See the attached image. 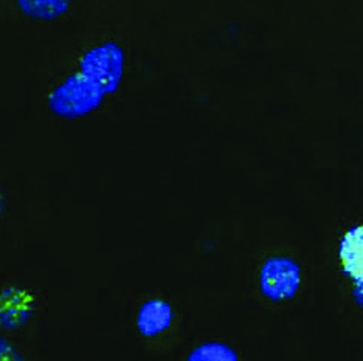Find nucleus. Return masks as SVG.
Returning <instances> with one entry per match:
<instances>
[{
  "instance_id": "4",
  "label": "nucleus",
  "mask_w": 363,
  "mask_h": 361,
  "mask_svg": "<svg viewBox=\"0 0 363 361\" xmlns=\"http://www.w3.org/2000/svg\"><path fill=\"white\" fill-rule=\"evenodd\" d=\"M35 293L22 285H8L0 290V331L19 332L36 311Z\"/></svg>"
},
{
  "instance_id": "3",
  "label": "nucleus",
  "mask_w": 363,
  "mask_h": 361,
  "mask_svg": "<svg viewBox=\"0 0 363 361\" xmlns=\"http://www.w3.org/2000/svg\"><path fill=\"white\" fill-rule=\"evenodd\" d=\"M301 285V267L287 256H272L264 260L259 273V289L270 301L292 299Z\"/></svg>"
},
{
  "instance_id": "10",
  "label": "nucleus",
  "mask_w": 363,
  "mask_h": 361,
  "mask_svg": "<svg viewBox=\"0 0 363 361\" xmlns=\"http://www.w3.org/2000/svg\"><path fill=\"white\" fill-rule=\"evenodd\" d=\"M352 294H354V299H356L357 304L363 309V282H359L354 285Z\"/></svg>"
},
{
  "instance_id": "8",
  "label": "nucleus",
  "mask_w": 363,
  "mask_h": 361,
  "mask_svg": "<svg viewBox=\"0 0 363 361\" xmlns=\"http://www.w3.org/2000/svg\"><path fill=\"white\" fill-rule=\"evenodd\" d=\"M186 361H239V355L225 343L207 341L189 352Z\"/></svg>"
},
{
  "instance_id": "6",
  "label": "nucleus",
  "mask_w": 363,
  "mask_h": 361,
  "mask_svg": "<svg viewBox=\"0 0 363 361\" xmlns=\"http://www.w3.org/2000/svg\"><path fill=\"white\" fill-rule=\"evenodd\" d=\"M340 260L345 273L354 282H363V225L351 228L340 243Z\"/></svg>"
},
{
  "instance_id": "2",
  "label": "nucleus",
  "mask_w": 363,
  "mask_h": 361,
  "mask_svg": "<svg viewBox=\"0 0 363 361\" xmlns=\"http://www.w3.org/2000/svg\"><path fill=\"white\" fill-rule=\"evenodd\" d=\"M126 53L115 40H103L79 56L77 67L84 69L101 81L107 92L115 95L120 90L125 76Z\"/></svg>"
},
{
  "instance_id": "1",
  "label": "nucleus",
  "mask_w": 363,
  "mask_h": 361,
  "mask_svg": "<svg viewBox=\"0 0 363 361\" xmlns=\"http://www.w3.org/2000/svg\"><path fill=\"white\" fill-rule=\"evenodd\" d=\"M109 96L100 79L77 67L52 87L47 95V105L56 118L77 121L100 110Z\"/></svg>"
},
{
  "instance_id": "5",
  "label": "nucleus",
  "mask_w": 363,
  "mask_h": 361,
  "mask_svg": "<svg viewBox=\"0 0 363 361\" xmlns=\"http://www.w3.org/2000/svg\"><path fill=\"white\" fill-rule=\"evenodd\" d=\"M172 319H174V310L169 302L162 298H151L140 306L135 326L145 338H155L169 329Z\"/></svg>"
},
{
  "instance_id": "7",
  "label": "nucleus",
  "mask_w": 363,
  "mask_h": 361,
  "mask_svg": "<svg viewBox=\"0 0 363 361\" xmlns=\"http://www.w3.org/2000/svg\"><path fill=\"white\" fill-rule=\"evenodd\" d=\"M18 10L26 18L36 22H52L70 11L69 0H18Z\"/></svg>"
},
{
  "instance_id": "11",
  "label": "nucleus",
  "mask_w": 363,
  "mask_h": 361,
  "mask_svg": "<svg viewBox=\"0 0 363 361\" xmlns=\"http://www.w3.org/2000/svg\"><path fill=\"white\" fill-rule=\"evenodd\" d=\"M5 207H6V197H5V193L2 190V186H0V219H2V216H4Z\"/></svg>"
},
{
  "instance_id": "9",
  "label": "nucleus",
  "mask_w": 363,
  "mask_h": 361,
  "mask_svg": "<svg viewBox=\"0 0 363 361\" xmlns=\"http://www.w3.org/2000/svg\"><path fill=\"white\" fill-rule=\"evenodd\" d=\"M0 361H27V358L10 338L0 335Z\"/></svg>"
}]
</instances>
